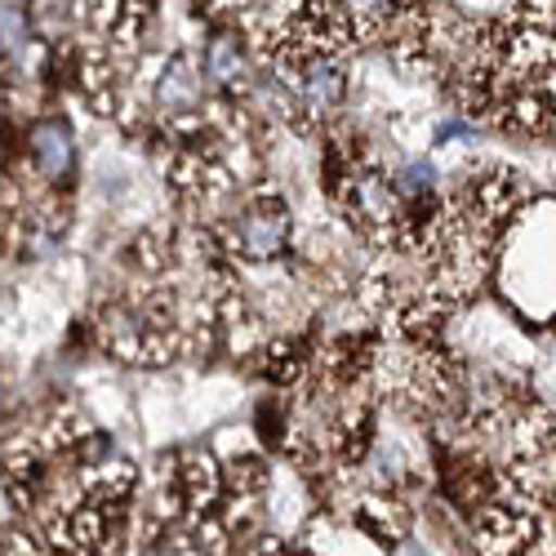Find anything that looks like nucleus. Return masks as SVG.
<instances>
[{"instance_id": "8", "label": "nucleus", "mask_w": 556, "mask_h": 556, "mask_svg": "<svg viewBox=\"0 0 556 556\" xmlns=\"http://www.w3.org/2000/svg\"><path fill=\"white\" fill-rule=\"evenodd\" d=\"M27 40V18L18 5H0V50H23Z\"/></svg>"}, {"instance_id": "3", "label": "nucleus", "mask_w": 556, "mask_h": 556, "mask_svg": "<svg viewBox=\"0 0 556 556\" xmlns=\"http://www.w3.org/2000/svg\"><path fill=\"white\" fill-rule=\"evenodd\" d=\"M294 63V99L299 108H307L312 116H330L343 94H348V72L339 63V54L312 50V54H286Z\"/></svg>"}, {"instance_id": "1", "label": "nucleus", "mask_w": 556, "mask_h": 556, "mask_svg": "<svg viewBox=\"0 0 556 556\" xmlns=\"http://www.w3.org/2000/svg\"><path fill=\"white\" fill-rule=\"evenodd\" d=\"M343 205L365 231H375L379 241H401L405 237V197L396 192V182L383 169L352 174L348 188H343Z\"/></svg>"}, {"instance_id": "2", "label": "nucleus", "mask_w": 556, "mask_h": 556, "mask_svg": "<svg viewBox=\"0 0 556 556\" xmlns=\"http://www.w3.org/2000/svg\"><path fill=\"white\" fill-rule=\"evenodd\" d=\"M227 241L241 258H276L290 245V210H286V201H267L263 197V201L245 205L241 218L231 223Z\"/></svg>"}, {"instance_id": "6", "label": "nucleus", "mask_w": 556, "mask_h": 556, "mask_svg": "<svg viewBox=\"0 0 556 556\" xmlns=\"http://www.w3.org/2000/svg\"><path fill=\"white\" fill-rule=\"evenodd\" d=\"M205 72L214 85H237L245 72V45L237 31H218L205 45Z\"/></svg>"}, {"instance_id": "7", "label": "nucleus", "mask_w": 556, "mask_h": 556, "mask_svg": "<svg viewBox=\"0 0 556 556\" xmlns=\"http://www.w3.org/2000/svg\"><path fill=\"white\" fill-rule=\"evenodd\" d=\"M343 10L352 14L356 31H379L401 10V0H343Z\"/></svg>"}, {"instance_id": "5", "label": "nucleus", "mask_w": 556, "mask_h": 556, "mask_svg": "<svg viewBox=\"0 0 556 556\" xmlns=\"http://www.w3.org/2000/svg\"><path fill=\"white\" fill-rule=\"evenodd\" d=\"M156 103L169 112V116H188L201 108V80L188 63V54H174L165 67H161V80H156Z\"/></svg>"}, {"instance_id": "4", "label": "nucleus", "mask_w": 556, "mask_h": 556, "mask_svg": "<svg viewBox=\"0 0 556 556\" xmlns=\"http://www.w3.org/2000/svg\"><path fill=\"white\" fill-rule=\"evenodd\" d=\"M27 156L36 165V174L45 182H67L76 169V143H72V129L63 121H40L27 134Z\"/></svg>"}]
</instances>
